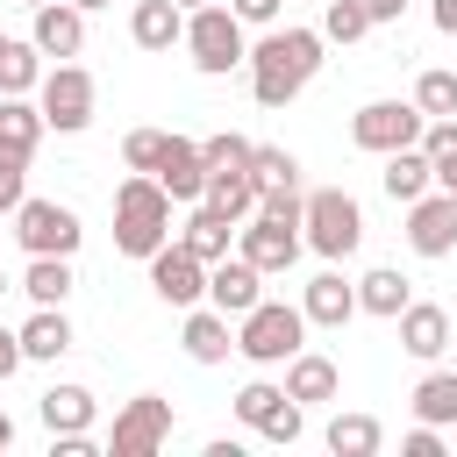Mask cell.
<instances>
[{
  "label": "cell",
  "instance_id": "obj_1",
  "mask_svg": "<svg viewBox=\"0 0 457 457\" xmlns=\"http://www.w3.org/2000/svg\"><path fill=\"white\" fill-rule=\"evenodd\" d=\"M243 64H250L257 107H286V100H300V93L314 86V71H321V29H278V21H271V36H264Z\"/></svg>",
  "mask_w": 457,
  "mask_h": 457
},
{
  "label": "cell",
  "instance_id": "obj_2",
  "mask_svg": "<svg viewBox=\"0 0 457 457\" xmlns=\"http://www.w3.org/2000/svg\"><path fill=\"white\" fill-rule=\"evenodd\" d=\"M164 243H171V193H164L150 171L121 179V186H114V250H121V257H150V250H164Z\"/></svg>",
  "mask_w": 457,
  "mask_h": 457
},
{
  "label": "cell",
  "instance_id": "obj_3",
  "mask_svg": "<svg viewBox=\"0 0 457 457\" xmlns=\"http://www.w3.org/2000/svg\"><path fill=\"white\" fill-rule=\"evenodd\" d=\"M300 243H307L314 257H328V264L357 257V243H364V207H357L343 186L300 193Z\"/></svg>",
  "mask_w": 457,
  "mask_h": 457
},
{
  "label": "cell",
  "instance_id": "obj_4",
  "mask_svg": "<svg viewBox=\"0 0 457 457\" xmlns=\"http://www.w3.org/2000/svg\"><path fill=\"white\" fill-rule=\"evenodd\" d=\"M186 50H193V64L207 71V79H221V71H236L243 57H250V43H243V21L221 7V0H207V7H186V36H179Z\"/></svg>",
  "mask_w": 457,
  "mask_h": 457
},
{
  "label": "cell",
  "instance_id": "obj_5",
  "mask_svg": "<svg viewBox=\"0 0 457 457\" xmlns=\"http://www.w3.org/2000/svg\"><path fill=\"white\" fill-rule=\"evenodd\" d=\"M300 336H307V314L286 300H257L250 314H236V350L250 364H286L300 350Z\"/></svg>",
  "mask_w": 457,
  "mask_h": 457
},
{
  "label": "cell",
  "instance_id": "obj_6",
  "mask_svg": "<svg viewBox=\"0 0 457 457\" xmlns=\"http://www.w3.org/2000/svg\"><path fill=\"white\" fill-rule=\"evenodd\" d=\"M36 107H43V129L79 136V129L93 121V71H86V64H50L43 86H36Z\"/></svg>",
  "mask_w": 457,
  "mask_h": 457
},
{
  "label": "cell",
  "instance_id": "obj_7",
  "mask_svg": "<svg viewBox=\"0 0 457 457\" xmlns=\"http://www.w3.org/2000/svg\"><path fill=\"white\" fill-rule=\"evenodd\" d=\"M421 107L414 100H364L357 114H350V143L357 150H371V157H386V150H407V143H421Z\"/></svg>",
  "mask_w": 457,
  "mask_h": 457
},
{
  "label": "cell",
  "instance_id": "obj_8",
  "mask_svg": "<svg viewBox=\"0 0 457 457\" xmlns=\"http://www.w3.org/2000/svg\"><path fill=\"white\" fill-rule=\"evenodd\" d=\"M14 243L29 257H71L86 243V228H79V214L64 200H21L14 207Z\"/></svg>",
  "mask_w": 457,
  "mask_h": 457
},
{
  "label": "cell",
  "instance_id": "obj_9",
  "mask_svg": "<svg viewBox=\"0 0 457 457\" xmlns=\"http://www.w3.org/2000/svg\"><path fill=\"white\" fill-rule=\"evenodd\" d=\"M164 443H171V400L157 393H136L107 428V457H157Z\"/></svg>",
  "mask_w": 457,
  "mask_h": 457
},
{
  "label": "cell",
  "instance_id": "obj_10",
  "mask_svg": "<svg viewBox=\"0 0 457 457\" xmlns=\"http://www.w3.org/2000/svg\"><path fill=\"white\" fill-rule=\"evenodd\" d=\"M236 257H250L264 278H278V271H293V257H300V221H271V214H243L236 221Z\"/></svg>",
  "mask_w": 457,
  "mask_h": 457
},
{
  "label": "cell",
  "instance_id": "obj_11",
  "mask_svg": "<svg viewBox=\"0 0 457 457\" xmlns=\"http://www.w3.org/2000/svg\"><path fill=\"white\" fill-rule=\"evenodd\" d=\"M407 250L414 257H450L457 250V193L428 186L421 200H407Z\"/></svg>",
  "mask_w": 457,
  "mask_h": 457
},
{
  "label": "cell",
  "instance_id": "obj_12",
  "mask_svg": "<svg viewBox=\"0 0 457 457\" xmlns=\"http://www.w3.org/2000/svg\"><path fill=\"white\" fill-rule=\"evenodd\" d=\"M143 264H150V286H157L164 307H200V300H207V264H200L186 243H164V250H150Z\"/></svg>",
  "mask_w": 457,
  "mask_h": 457
},
{
  "label": "cell",
  "instance_id": "obj_13",
  "mask_svg": "<svg viewBox=\"0 0 457 457\" xmlns=\"http://www.w3.org/2000/svg\"><path fill=\"white\" fill-rule=\"evenodd\" d=\"M257 300H264V271H257L250 257H236V250H228V257H214V264H207V307H221V314L236 321V314H250Z\"/></svg>",
  "mask_w": 457,
  "mask_h": 457
},
{
  "label": "cell",
  "instance_id": "obj_14",
  "mask_svg": "<svg viewBox=\"0 0 457 457\" xmlns=\"http://www.w3.org/2000/svg\"><path fill=\"white\" fill-rule=\"evenodd\" d=\"M150 179L171 193V207L186 200H200V186H207V164H200V143L193 136H164V150H157V164H150Z\"/></svg>",
  "mask_w": 457,
  "mask_h": 457
},
{
  "label": "cell",
  "instance_id": "obj_15",
  "mask_svg": "<svg viewBox=\"0 0 457 457\" xmlns=\"http://www.w3.org/2000/svg\"><path fill=\"white\" fill-rule=\"evenodd\" d=\"M36 21H29V43L43 50V57H79L86 50V14L71 7V0H43V7H29Z\"/></svg>",
  "mask_w": 457,
  "mask_h": 457
},
{
  "label": "cell",
  "instance_id": "obj_16",
  "mask_svg": "<svg viewBox=\"0 0 457 457\" xmlns=\"http://www.w3.org/2000/svg\"><path fill=\"white\" fill-rule=\"evenodd\" d=\"M300 314H307V328H343V321L357 314V278L314 271V278L300 286Z\"/></svg>",
  "mask_w": 457,
  "mask_h": 457
},
{
  "label": "cell",
  "instance_id": "obj_17",
  "mask_svg": "<svg viewBox=\"0 0 457 457\" xmlns=\"http://www.w3.org/2000/svg\"><path fill=\"white\" fill-rule=\"evenodd\" d=\"M393 321H400V350H407V357H421V364H428V357H443V350H450V314H443L436 300H407Z\"/></svg>",
  "mask_w": 457,
  "mask_h": 457
},
{
  "label": "cell",
  "instance_id": "obj_18",
  "mask_svg": "<svg viewBox=\"0 0 457 457\" xmlns=\"http://www.w3.org/2000/svg\"><path fill=\"white\" fill-rule=\"evenodd\" d=\"M129 36H136V50H171L186 36V7L179 0H136L129 7Z\"/></svg>",
  "mask_w": 457,
  "mask_h": 457
},
{
  "label": "cell",
  "instance_id": "obj_19",
  "mask_svg": "<svg viewBox=\"0 0 457 457\" xmlns=\"http://www.w3.org/2000/svg\"><path fill=\"white\" fill-rule=\"evenodd\" d=\"M179 243H186L200 264H214V257H228V243H236V221H228L221 207L193 200V214H186V228H179Z\"/></svg>",
  "mask_w": 457,
  "mask_h": 457
},
{
  "label": "cell",
  "instance_id": "obj_20",
  "mask_svg": "<svg viewBox=\"0 0 457 457\" xmlns=\"http://www.w3.org/2000/svg\"><path fill=\"white\" fill-rule=\"evenodd\" d=\"M179 343H186V357H193V364H221V357L236 350V336H228V314H221V307H186V336H179Z\"/></svg>",
  "mask_w": 457,
  "mask_h": 457
},
{
  "label": "cell",
  "instance_id": "obj_21",
  "mask_svg": "<svg viewBox=\"0 0 457 457\" xmlns=\"http://www.w3.org/2000/svg\"><path fill=\"white\" fill-rule=\"evenodd\" d=\"M336 386H343V371H336L321 350H293V357H286V393H293L300 407H314V400H336Z\"/></svg>",
  "mask_w": 457,
  "mask_h": 457
},
{
  "label": "cell",
  "instance_id": "obj_22",
  "mask_svg": "<svg viewBox=\"0 0 457 457\" xmlns=\"http://www.w3.org/2000/svg\"><path fill=\"white\" fill-rule=\"evenodd\" d=\"M43 143V107L29 93H0V150L7 157H36Z\"/></svg>",
  "mask_w": 457,
  "mask_h": 457
},
{
  "label": "cell",
  "instance_id": "obj_23",
  "mask_svg": "<svg viewBox=\"0 0 457 457\" xmlns=\"http://www.w3.org/2000/svg\"><path fill=\"white\" fill-rule=\"evenodd\" d=\"M14 336H21V357H36V364H57V357L71 350V321H64V307H36Z\"/></svg>",
  "mask_w": 457,
  "mask_h": 457
},
{
  "label": "cell",
  "instance_id": "obj_24",
  "mask_svg": "<svg viewBox=\"0 0 457 457\" xmlns=\"http://www.w3.org/2000/svg\"><path fill=\"white\" fill-rule=\"evenodd\" d=\"M378 186H386L400 207H407V200H421V193L436 186V179H428V150H421V143H407V150H386V171H378Z\"/></svg>",
  "mask_w": 457,
  "mask_h": 457
},
{
  "label": "cell",
  "instance_id": "obj_25",
  "mask_svg": "<svg viewBox=\"0 0 457 457\" xmlns=\"http://www.w3.org/2000/svg\"><path fill=\"white\" fill-rule=\"evenodd\" d=\"M407 300H414V286H407L393 264H378V271H364V278H357V314H378V321H393Z\"/></svg>",
  "mask_w": 457,
  "mask_h": 457
},
{
  "label": "cell",
  "instance_id": "obj_26",
  "mask_svg": "<svg viewBox=\"0 0 457 457\" xmlns=\"http://www.w3.org/2000/svg\"><path fill=\"white\" fill-rule=\"evenodd\" d=\"M71 257H29V271H21V293L36 300V307H64L71 300Z\"/></svg>",
  "mask_w": 457,
  "mask_h": 457
},
{
  "label": "cell",
  "instance_id": "obj_27",
  "mask_svg": "<svg viewBox=\"0 0 457 457\" xmlns=\"http://www.w3.org/2000/svg\"><path fill=\"white\" fill-rule=\"evenodd\" d=\"M36 414H43L50 436H64V428H93V393H86V386H50V393L36 400Z\"/></svg>",
  "mask_w": 457,
  "mask_h": 457
},
{
  "label": "cell",
  "instance_id": "obj_28",
  "mask_svg": "<svg viewBox=\"0 0 457 457\" xmlns=\"http://www.w3.org/2000/svg\"><path fill=\"white\" fill-rule=\"evenodd\" d=\"M421 150H428V179H436L443 193H457V114L421 121Z\"/></svg>",
  "mask_w": 457,
  "mask_h": 457
},
{
  "label": "cell",
  "instance_id": "obj_29",
  "mask_svg": "<svg viewBox=\"0 0 457 457\" xmlns=\"http://www.w3.org/2000/svg\"><path fill=\"white\" fill-rule=\"evenodd\" d=\"M200 200H207V207H221L228 221H243V214L257 207V186H250V171H207Z\"/></svg>",
  "mask_w": 457,
  "mask_h": 457
},
{
  "label": "cell",
  "instance_id": "obj_30",
  "mask_svg": "<svg viewBox=\"0 0 457 457\" xmlns=\"http://www.w3.org/2000/svg\"><path fill=\"white\" fill-rule=\"evenodd\" d=\"M43 86V50L36 43H0V93H36Z\"/></svg>",
  "mask_w": 457,
  "mask_h": 457
},
{
  "label": "cell",
  "instance_id": "obj_31",
  "mask_svg": "<svg viewBox=\"0 0 457 457\" xmlns=\"http://www.w3.org/2000/svg\"><path fill=\"white\" fill-rule=\"evenodd\" d=\"M378 443H386V428H378L371 414H336V421H328V450H336V457H371Z\"/></svg>",
  "mask_w": 457,
  "mask_h": 457
},
{
  "label": "cell",
  "instance_id": "obj_32",
  "mask_svg": "<svg viewBox=\"0 0 457 457\" xmlns=\"http://www.w3.org/2000/svg\"><path fill=\"white\" fill-rule=\"evenodd\" d=\"M414 421H457V371H428L421 386H414Z\"/></svg>",
  "mask_w": 457,
  "mask_h": 457
},
{
  "label": "cell",
  "instance_id": "obj_33",
  "mask_svg": "<svg viewBox=\"0 0 457 457\" xmlns=\"http://www.w3.org/2000/svg\"><path fill=\"white\" fill-rule=\"evenodd\" d=\"M250 186H257V193H271V186H300V157L278 150V143H257V150H250Z\"/></svg>",
  "mask_w": 457,
  "mask_h": 457
},
{
  "label": "cell",
  "instance_id": "obj_34",
  "mask_svg": "<svg viewBox=\"0 0 457 457\" xmlns=\"http://www.w3.org/2000/svg\"><path fill=\"white\" fill-rule=\"evenodd\" d=\"M250 150H257L250 136L221 129V136H207V143H200V164H207V171H250Z\"/></svg>",
  "mask_w": 457,
  "mask_h": 457
},
{
  "label": "cell",
  "instance_id": "obj_35",
  "mask_svg": "<svg viewBox=\"0 0 457 457\" xmlns=\"http://www.w3.org/2000/svg\"><path fill=\"white\" fill-rule=\"evenodd\" d=\"M414 107L436 121V114H457V71H421L414 79Z\"/></svg>",
  "mask_w": 457,
  "mask_h": 457
},
{
  "label": "cell",
  "instance_id": "obj_36",
  "mask_svg": "<svg viewBox=\"0 0 457 457\" xmlns=\"http://www.w3.org/2000/svg\"><path fill=\"white\" fill-rule=\"evenodd\" d=\"M371 29V14L357 7V0H328V14H321V43H357Z\"/></svg>",
  "mask_w": 457,
  "mask_h": 457
},
{
  "label": "cell",
  "instance_id": "obj_37",
  "mask_svg": "<svg viewBox=\"0 0 457 457\" xmlns=\"http://www.w3.org/2000/svg\"><path fill=\"white\" fill-rule=\"evenodd\" d=\"M278 400H286V386H271V378H250V386L236 393V421H250V428H257V421H264Z\"/></svg>",
  "mask_w": 457,
  "mask_h": 457
},
{
  "label": "cell",
  "instance_id": "obj_38",
  "mask_svg": "<svg viewBox=\"0 0 457 457\" xmlns=\"http://www.w3.org/2000/svg\"><path fill=\"white\" fill-rule=\"evenodd\" d=\"M300 428H307V421H300V400H293V393L257 421V436H264V443H300Z\"/></svg>",
  "mask_w": 457,
  "mask_h": 457
},
{
  "label": "cell",
  "instance_id": "obj_39",
  "mask_svg": "<svg viewBox=\"0 0 457 457\" xmlns=\"http://www.w3.org/2000/svg\"><path fill=\"white\" fill-rule=\"evenodd\" d=\"M157 150H164V129H129V136H121V164H129V171H150Z\"/></svg>",
  "mask_w": 457,
  "mask_h": 457
},
{
  "label": "cell",
  "instance_id": "obj_40",
  "mask_svg": "<svg viewBox=\"0 0 457 457\" xmlns=\"http://www.w3.org/2000/svg\"><path fill=\"white\" fill-rule=\"evenodd\" d=\"M29 200V157H7L0 150V214H14Z\"/></svg>",
  "mask_w": 457,
  "mask_h": 457
},
{
  "label": "cell",
  "instance_id": "obj_41",
  "mask_svg": "<svg viewBox=\"0 0 457 457\" xmlns=\"http://www.w3.org/2000/svg\"><path fill=\"white\" fill-rule=\"evenodd\" d=\"M400 450H407V457H443V436H436V421H414Z\"/></svg>",
  "mask_w": 457,
  "mask_h": 457
},
{
  "label": "cell",
  "instance_id": "obj_42",
  "mask_svg": "<svg viewBox=\"0 0 457 457\" xmlns=\"http://www.w3.org/2000/svg\"><path fill=\"white\" fill-rule=\"evenodd\" d=\"M278 7H286V0H228V14H236V21H257V29H271Z\"/></svg>",
  "mask_w": 457,
  "mask_h": 457
},
{
  "label": "cell",
  "instance_id": "obj_43",
  "mask_svg": "<svg viewBox=\"0 0 457 457\" xmlns=\"http://www.w3.org/2000/svg\"><path fill=\"white\" fill-rule=\"evenodd\" d=\"M21 364H29V357H21V336H14L7 321H0V378H14Z\"/></svg>",
  "mask_w": 457,
  "mask_h": 457
},
{
  "label": "cell",
  "instance_id": "obj_44",
  "mask_svg": "<svg viewBox=\"0 0 457 457\" xmlns=\"http://www.w3.org/2000/svg\"><path fill=\"white\" fill-rule=\"evenodd\" d=\"M357 7L371 14V29H378V21H400V14H407V0H357Z\"/></svg>",
  "mask_w": 457,
  "mask_h": 457
},
{
  "label": "cell",
  "instance_id": "obj_45",
  "mask_svg": "<svg viewBox=\"0 0 457 457\" xmlns=\"http://www.w3.org/2000/svg\"><path fill=\"white\" fill-rule=\"evenodd\" d=\"M436 29H443V36H457V0H436Z\"/></svg>",
  "mask_w": 457,
  "mask_h": 457
},
{
  "label": "cell",
  "instance_id": "obj_46",
  "mask_svg": "<svg viewBox=\"0 0 457 457\" xmlns=\"http://www.w3.org/2000/svg\"><path fill=\"white\" fill-rule=\"evenodd\" d=\"M0 450H14V421L7 414H0Z\"/></svg>",
  "mask_w": 457,
  "mask_h": 457
},
{
  "label": "cell",
  "instance_id": "obj_47",
  "mask_svg": "<svg viewBox=\"0 0 457 457\" xmlns=\"http://www.w3.org/2000/svg\"><path fill=\"white\" fill-rule=\"evenodd\" d=\"M71 7H79V14H93V7H114V0H71Z\"/></svg>",
  "mask_w": 457,
  "mask_h": 457
},
{
  "label": "cell",
  "instance_id": "obj_48",
  "mask_svg": "<svg viewBox=\"0 0 457 457\" xmlns=\"http://www.w3.org/2000/svg\"><path fill=\"white\" fill-rule=\"evenodd\" d=\"M7 293H14V286H7V271H0V300H7Z\"/></svg>",
  "mask_w": 457,
  "mask_h": 457
},
{
  "label": "cell",
  "instance_id": "obj_49",
  "mask_svg": "<svg viewBox=\"0 0 457 457\" xmlns=\"http://www.w3.org/2000/svg\"><path fill=\"white\" fill-rule=\"evenodd\" d=\"M179 7H207V0H179Z\"/></svg>",
  "mask_w": 457,
  "mask_h": 457
},
{
  "label": "cell",
  "instance_id": "obj_50",
  "mask_svg": "<svg viewBox=\"0 0 457 457\" xmlns=\"http://www.w3.org/2000/svg\"><path fill=\"white\" fill-rule=\"evenodd\" d=\"M21 7H43V0H21Z\"/></svg>",
  "mask_w": 457,
  "mask_h": 457
},
{
  "label": "cell",
  "instance_id": "obj_51",
  "mask_svg": "<svg viewBox=\"0 0 457 457\" xmlns=\"http://www.w3.org/2000/svg\"><path fill=\"white\" fill-rule=\"evenodd\" d=\"M450 343H457V336H450Z\"/></svg>",
  "mask_w": 457,
  "mask_h": 457
},
{
  "label": "cell",
  "instance_id": "obj_52",
  "mask_svg": "<svg viewBox=\"0 0 457 457\" xmlns=\"http://www.w3.org/2000/svg\"><path fill=\"white\" fill-rule=\"evenodd\" d=\"M0 43H7V36H0Z\"/></svg>",
  "mask_w": 457,
  "mask_h": 457
}]
</instances>
